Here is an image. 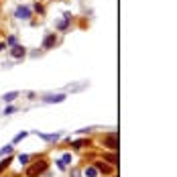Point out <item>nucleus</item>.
Returning <instances> with one entry per match:
<instances>
[{"label":"nucleus","instance_id":"obj_1","mask_svg":"<svg viewBox=\"0 0 177 177\" xmlns=\"http://www.w3.org/2000/svg\"><path fill=\"white\" fill-rule=\"evenodd\" d=\"M45 169H47V161H39V163H35L33 167L27 169V177H37V175H41Z\"/></svg>","mask_w":177,"mask_h":177},{"label":"nucleus","instance_id":"obj_2","mask_svg":"<svg viewBox=\"0 0 177 177\" xmlns=\"http://www.w3.org/2000/svg\"><path fill=\"white\" fill-rule=\"evenodd\" d=\"M104 145L110 147V149H116V147H118V137H116V132H110V135H106Z\"/></svg>","mask_w":177,"mask_h":177},{"label":"nucleus","instance_id":"obj_3","mask_svg":"<svg viewBox=\"0 0 177 177\" xmlns=\"http://www.w3.org/2000/svg\"><path fill=\"white\" fill-rule=\"evenodd\" d=\"M63 100H65V94H49L43 98V102H47V104H59Z\"/></svg>","mask_w":177,"mask_h":177},{"label":"nucleus","instance_id":"obj_4","mask_svg":"<svg viewBox=\"0 0 177 177\" xmlns=\"http://www.w3.org/2000/svg\"><path fill=\"white\" fill-rule=\"evenodd\" d=\"M14 16L25 20V18H29V16H31V8H27V6H18V8H16V12H14Z\"/></svg>","mask_w":177,"mask_h":177},{"label":"nucleus","instance_id":"obj_5","mask_svg":"<svg viewBox=\"0 0 177 177\" xmlns=\"http://www.w3.org/2000/svg\"><path fill=\"white\" fill-rule=\"evenodd\" d=\"M55 43H57V37H55V33H51V35L45 37V41H43V49H51Z\"/></svg>","mask_w":177,"mask_h":177},{"label":"nucleus","instance_id":"obj_6","mask_svg":"<svg viewBox=\"0 0 177 177\" xmlns=\"http://www.w3.org/2000/svg\"><path fill=\"white\" fill-rule=\"evenodd\" d=\"M69 163H71V155H69V153H65V155H63V157H61V159L57 161V165H59V169H65V167H67Z\"/></svg>","mask_w":177,"mask_h":177},{"label":"nucleus","instance_id":"obj_7","mask_svg":"<svg viewBox=\"0 0 177 177\" xmlns=\"http://www.w3.org/2000/svg\"><path fill=\"white\" fill-rule=\"evenodd\" d=\"M10 53H12V57H16V59H20V57H25V53H27V51H25V47H20V45H14Z\"/></svg>","mask_w":177,"mask_h":177},{"label":"nucleus","instance_id":"obj_8","mask_svg":"<svg viewBox=\"0 0 177 177\" xmlns=\"http://www.w3.org/2000/svg\"><path fill=\"white\" fill-rule=\"evenodd\" d=\"M37 135L41 137V139H45V141H57L61 135H57V132H53V135H43V132H37Z\"/></svg>","mask_w":177,"mask_h":177},{"label":"nucleus","instance_id":"obj_9","mask_svg":"<svg viewBox=\"0 0 177 177\" xmlns=\"http://www.w3.org/2000/svg\"><path fill=\"white\" fill-rule=\"evenodd\" d=\"M94 167H96V171H100V173H110V167H108V165H104L102 161H98Z\"/></svg>","mask_w":177,"mask_h":177},{"label":"nucleus","instance_id":"obj_10","mask_svg":"<svg viewBox=\"0 0 177 177\" xmlns=\"http://www.w3.org/2000/svg\"><path fill=\"white\" fill-rule=\"evenodd\" d=\"M14 98H18V92H8V94H4V96H2V100H4V102H12Z\"/></svg>","mask_w":177,"mask_h":177},{"label":"nucleus","instance_id":"obj_11","mask_svg":"<svg viewBox=\"0 0 177 177\" xmlns=\"http://www.w3.org/2000/svg\"><path fill=\"white\" fill-rule=\"evenodd\" d=\"M10 161H12L10 157H6V159H2V161H0V173H2V171H4V169L10 165Z\"/></svg>","mask_w":177,"mask_h":177},{"label":"nucleus","instance_id":"obj_12","mask_svg":"<svg viewBox=\"0 0 177 177\" xmlns=\"http://www.w3.org/2000/svg\"><path fill=\"white\" fill-rule=\"evenodd\" d=\"M10 153H12V145H6V147L0 149V157H2V155H10Z\"/></svg>","mask_w":177,"mask_h":177},{"label":"nucleus","instance_id":"obj_13","mask_svg":"<svg viewBox=\"0 0 177 177\" xmlns=\"http://www.w3.org/2000/svg\"><path fill=\"white\" fill-rule=\"evenodd\" d=\"M85 175H87V177H98L96 167H87V169H85Z\"/></svg>","mask_w":177,"mask_h":177},{"label":"nucleus","instance_id":"obj_14","mask_svg":"<svg viewBox=\"0 0 177 177\" xmlns=\"http://www.w3.org/2000/svg\"><path fill=\"white\" fill-rule=\"evenodd\" d=\"M85 145H87V141H85V139H81V141H75V143H73V147H75V149H81V147H85Z\"/></svg>","mask_w":177,"mask_h":177},{"label":"nucleus","instance_id":"obj_15","mask_svg":"<svg viewBox=\"0 0 177 177\" xmlns=\"http://www.w3.org/2000/svg\"><path fill=\"white\" fill-rule=\"evenodd\" d=\"M27 135H29V132H20V135H16V137H14V141H12V143H20V141H23V139L27 137Z\"/></svg>","mask_w":177,"mask_h":177},{"label":"nucleus","instance_id":"obj_16","mask_svg":"<svg viewBox=\"0 0 177 177\" xmlns=\"http://www.w3.org/2000/svg\"><path fill=\"white\" fill-rule=\"evenodd\" d=\"M106 161H110V163H116V155H106Z\"/></svg>","mask_w":177,"mask_h":177},{"label":"nucleus","instance_id":"obj_17","mask_svg":"<svg viewBox=\"0 0 177 177\" xmlns=\"http://www.w3.org/2000/svg\"><path fill=\"white\" fill-rule=\"evenodd\" d=\"M18 161H20V163H27V161H29V155H20Z\"/></svg>","mask_w":177,"mask_h":177},{"label":"nucleus","instance_id":"obj_18","mask_svg":"<svg viewBox=\"0 0 177 177\" xmlns=\"http://www.w3.org/2000/svg\"><path fill=\"white\" fill-rule=\"evenodd\" d=\"M12 112H14V108H12V106H8V108L4 110V114H12Z\"/></svg>","mask_w":177,"mask_h":177},{"label":"nucleus","instance_id":"obj_19","mask_svg":"<svg viewBox=\"0 0 177 177\" xmlns=\"http://www.w3.org/2000/svg\"><path fill=\"white\" fill-rule=\"evenodd\" d=\"M16 43V37H8V45H14Z\"/></svg>","mask_w":177,"mask_h":177},{"label":"nucleus","instance_id":"obj_20","mask_svg":"<svg viewBox=\"0 0 177 177\" xmlns=\"http://www.w3.org/2000/svg\"><path fill=\"white\" fill-rule=\"evenodd\" d=\"M71 177H79V171H77V169H73V171H71Z\"/></svg>","mask_w":177,"mask_h":177},{"label":"nucleus","instance_id":"obj_21","mask_svg":"<svg viewBox=\"0 0 177 177\" xmlns=\"http://www.w3.org/2000/svg\"><path fill=\"white\" fill-rule=\"evenodd\" d=\"M2 49H4V45H2V43H0V51H2Z\"/></svg>","mask_w":177,"mask_h":177}]
</instances>
